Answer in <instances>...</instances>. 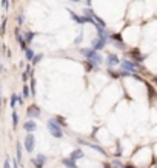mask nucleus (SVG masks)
Listing matches in <instances>:
<instances>
[{"label": "nucleus", "mask_w": 157, "mask_h": 168, "mask_svg": "<svg viewBox=\"0 0 157 168\" xmlns=\"http://www.w3.org/2000/svg\"><path fill=\"white\" fill-rule=\"evenodd\" d=\"M82 54H83V56L88 59V60L93 63V65H97V66H99V65L103 62V57H102L96 50H82Z\"/></svg>", "instance_id": "1"}, {"label": "nucleus", "mask_w": 157, "mask_h": 168, "mask_svg": "<svg viewBox=\"0 0 157 168\" xmlns=\"http://www.w3.org/2000/svg\"><path fill=\"white\" fill-rule=\"evenodd\" d=\"M46 127H48V131H50V133L52 134V136L56 137V139H60V137L63 136L62 128H60V125L57 123V120H56V119H51V120H48Z\"/></svg>", "instance_id": "2"}, {"label": "nucleus", "mask_w": 157, "mask_h": 168, "mask_svg": "<svg viewBox=\"0 0 157 168\" xmlns=\"http://www.w3.org/2000/svg\"><path fill=\"white\" fill-rule=\"evenodd\" d=\"M34 147H36V139H34V134H26L25 137V148L28 153H32L34 151Z\"/></svg>", "instance_id": "3"}, {"label": "nucleus", "mask_w": 157, "mask_h": 168, "mask_svg": "<svg viewBox=\"0 0 157 168\" xmlns=\"http://www.w3.org/2000/svg\"><path fill=\"white\" fill-rule=\"evenodd\" d=\"M26 114H28V117H31V119L39 117V116H40V108L37 106V105H31V106L28 108V111H26Z\"/></svg>", "instance_id": "4"}, {"label": "nucleus", "mask_w": 157, "mask_h": 168, "mask_svg": "<svg viewBox=\"0 0 157 168\" xmlns=\"http://www.w3.org/2000/svg\"><path fill=\"white\" fill-rule=\"evenodd\" d=\"M106 45V39H103V37H97V39L93 40V50H102Z\"/></svg>", "instance_id": "5"}, {"label": "nucleus", "mask_w": 157, "mask_h": 168, "mask_svg": "<svg viewBox=\"0 0 157 168\" xmlns=\"http://www.w3.org/2000/svg\"><path fill=\"white\" fill-rule=\"evenodd\" d=\"M46 162V158L43 154H37L36 159H32V164H34L37 168H43V164Z\"/></svg>", "instance_id": "6"}, {"label": "nucleus", "mask_w": 157, "mask_h": 168, "mask_svg": "<svg viewBox=\"0 0 157 168\" xmlns=\"http://www.w3.org/2000/svg\"><path fill=\"white\" fill-rule=\"evenodd\" d=\"M106 65L108 66H116V65H119V57L116 56V54H108Z\"/></svg>", "instance_id": "7"}, {"label": "nucleus", "mask_w": 157, "mask_h": 168, "mask_svg": "<svg viewBox=\"0 0 157 168\" xmlns=\"http://www.w3.org/2000/svg\"><path fill=\"white\" fill-rule=\"evenodd\" d=\"M23 128H25L28 133H32V131H36V130H37V123H36L34 120H28V122L23 123Z\"/></svg>", "instance_id": "8"}, {"label": "nucleus", "mask_w": 157, "mask_h": 168, "mask_svg": "<svg viewBox=\"0 0 157 168\" xmlns=\"http://www.w3.org/2000/svg\"><path fill=\"white\" fill-rule=\"evenodd\" d=\"M122 68H125V69H128V71H131V73H136V65L134 63H131V62H128V60H123L122 62Z\"/></svg>", "instance_id": "9"}, {"label": "nucleus", "mask_w": 157, "mask_h": 168, "mask_svg": "<svg viewBox=\"0 0 157 168\" xmlns=\"http://www.w3.org/2000/svg\"><path fill=\"white\" fill-rule=\"evenodd\" d=\"M83 156V153H82V150H75V151H73L71 153V156H69V159H73V160H77V159H80Z\"/></svg>", "instance_id": "10"}, {"label": "nucleus", "mask_w": 157, "mask_h": 168, "mask_svg": "<svg viewBox=\"0 0 157 168\" xmlns=\"http://www.w3.org/2000/svg\"><path fill=\"white\" fill-rule=\"evenodd\" d=\"M131 56L136 59L137 62H142V60H143V57H142V54L139 52V50H133V51H131Z\"/></svg>", "instance_id": "11"}, {"label": "nucleus", "mask_w": 157, "mask_h": 168, "mask_svg": "<svg viewBox=\"0 0 157 168\" xmlns=\"http://www.w3.org/2000/svg\"><path fill=\"white\" fill-rule=\"evenodd\" d=\"M34 32H31V31H28V32H25V42L26 43H31L32 40H34Z\"/></svg>", "instance_id": "12"}, {"label": "nucleus", "mask_w": 157, "mask_h": 168, "mask_svg": "<svg viewBox=\"0 0 157 168\" xmlns=\"http://www.w3.org/2000/svg\"><path fill=\"white\" fill-rule=\"evenodd\" d=\"M63 164L66 165L68 168H77V165H75V160H73V159H65Z\"/></svg>", "instance_id": "13"}, {"label": "nucleus", "mask_w": 157, "mask_h": 168, "mask_svg": "<svg viewBox=\"0 0 157 168\" xmlns=\"http://www.w3.org/2000/svg\"><path fill=\"white\" fill-rule=\"evenodd\" d=\"M15 151H17V162H22V145H20V142H17V145H15Z\"/></svg>", "instance_id": "14"}, {"label": "nucleus", "mask_w": 157, "mask_h": 168, "mask_svg": "<svg viewBox=\"0 0 157 168\" xmlns=\"http://www.w3.org/2000/svg\"><path fill=\"white\" fill-rule=\"evenodd\" d=\"M68 11H69V9H68ZM69 15H71V17H73V19H74L75 22H77V23H80V25H82V23H83V19H82V17H79V15H77V14H74V13H73V11H69Z\"/></svg>", "instance_id": "15"}, {"label": "nucleus", "mask_w": 157, "mask_h": 168, "mask_svg": "<svg viewBox=\"0 0 157 168\" xmlns=\"http://www.w3.org/2000/svg\"><path fill=\"white\" fill-rule=\"evenodd\" d=\"M25 56H26V60H32V59H34V51H32L31 48H28V50L25 51Z\"/></svg>", "instance_id": "16"}, {"label": "nucleus", "mask_w": 157, "mask_h": 168, "mask_svg": "<svg viewBox=\"0 0 157 168\" xmlns=\"http://www.w3.org/2000/svg\"><path fill=\"white\" fill-rule=\"evenodd\" d=\"M17 102H19V96L17 94H13V96H11V108H14Z\"/></svg>", "instance_id": "17"}, {"label": "nucleus", "mask_w": 157, "mask_h": 168, "mask_svg": "<svg viewBox=\"0 0 157 168\" xmlns=\"http://www.w3.org/2000/svg\"><path fill=\"white\" fill-rule=\"evenodd\" d=\"M17 123H19V116H17V113L13 111V127L15 128L17 127Z\"/></svg>", "instance_id": "18"}, {"label": "nucleus", "mask_w": 157, "mask_h": 168, "mask_svg": "<svg viewBox=\"0 0 157 168\" xmlns=\"http://www.w3.org/2000/svg\"><path fill=\"white\" fill-rule=\"evenodd\" d=\"M89 147L93 148V150H97V151H99L100 154H105V150H103V148H100L99 145H93V144H89Z\"/></svg>", "instance_id": "19"}, {"label": "nucleus", "mask_w": 157, "mask_h": 168, "mask_svg": "<svg viewBox=\"0 0 157 168\" xmlns=\"http://www.w3.org/2000/svg\"><path fill=\"white\" fill-rule=\"evenodd\" d=\"M42 54H37V56H34V59H32V63H34V65H37V63H39L40 60H42Z\"/></svg>", "instance_id": "20"}, {"label": "nucleus", "mask_w": 157, "mask_h": 168, "mask_svg": "<svg viewBox=\"0 0 157 168\" xmlns=\"http://www.w3.org/2000/svg\"><path fill=\"white\" fill-rule=\"evenodd\" d=\"M5 29H6V19H3V22H2V28H0V34H3V32H5Z\"/></svg>", "instance_id": "21"}, {"label": "nucleus", "mask_w": 157, "mask_h": 168, "mask_svg": "<svg viewBox=\"0 0 157 168\" xmlns=\"http://www.w3.org/2000/svg\"><path fill=\"white\" fill-rule=\"evenodd\" d=\"M23 97H29V88L26 85H23Z\"/></svg>", "instance_id": "22"}, {"label": "nucleus", "mask_w": 157, "mask_h": 168, "mask_svg": "<svg viewBox=\"0 0 157 168\" xmlns=\"http://www.w3.org/2000/svg\"><path fill=\"white\" fill-rule=\"evenodd\" d=\"M56 120H57V123H59V125H66V122H65V119H63V117H60V116H59V117L56 119Z\"/></svg>", "instance_id": "23"}, {"label": "nucleus", "mask_w": 157, "mask_h": 168, "mask_svg": "<svg viewBox=\"0 0 157 168\" xmlns=\"http://www.w3.org/2000/svg\"><path fill=\"white\" fill-rule=\"evenodd\" d=\"M3 168H11V164H9V158L5 159V164H3Z\"/></svg>", "instance_id": "24"}, {"label": "nucleus", "mask_w": 157, "mask_h": 168, "mask_svg": "<svg viewBox=\"0 0 157 168\" xmlns=\"http://www.w3.org/2000/svg\"><path fill=\"white\" fill-rule=\"evenodd\" d=\"M23 20H25L23 14H20V15H19V25H23Z\"/></svg>", "instance_id": "25"}, {"label": "nucleus", "mask_w": 157, "mask_h": 168, "mask_svg": "<svg viewBox=\"0 0 157 168\" xmlns=\"http://www.w3.org/2000/svg\"><path fill=\"white\" fill-rule=\"evenodd\" d=\"M2 6L5 9H8V0H2Z\"/></svg>", "instance_id": "26"}, {"label": "nucleus", "mask_w": 157, "mask_h": 168, "mask_svg": "<svg viewBox=\"0 0 157 168\" xmlns=\"http://www.w3.org/2000/svg\"><path fill=\"white\" fill-rule=\"evenodd\" d=\"M80 40H82V34H80L77 39H75V43H80Z\"/></svg>", "instance_id": "27"}, {"label": "nucleus", "mask_w": 157, "mask_h": 168, "mask_svg": "<svg viewBox=\"0 0 157 168\" xmlns=\"http://www.w3.org/2000/svg\"><path fill=\"white\" fill-rule=\"evenodd\" d=\"M14 168H19V167H17V162H14Z\"/></svg>", "instance_id": "28"}, {"label": "nucleus", "mask_w": 157, "mask_h": 168, "mask_svg": "<svg viewBox=\"0 0 157 168\" xmlns=\"http://www.w3.org/2000/svg\"><path fill=\"white\" fill-rule=\"evenodd\" d=\"M71 2H75V3H77V2H80V0H71Z\"/></svg>", "instance_id": "29"}, {"label": "nucleus", "mask_w": 157, "mask_h": 168, "mask_svg": "<svg viewBox=\"0 0 157 168\" xmlns=\"http://www.w3.org/2000/svg\"><path fill=\"white\" fill-rule=\"evenodd\" d=\"M0 105H2V96H0Z\"/></svg>", "instance_id": "30"}, {"label": "nucleus", "mask_w": 157, "mask_h": 168, "mask_svg": "<svg viewBox=\"0 0 157 168\" xmlns=\"http://www.w3.org/2000/svg\"><path fill=\"white\" fill-rule=\"evenodd\" d=\"M123 168H133V167H128V165H126V167H123Z\"/></svg>", "instance_id": "31"}]
</instances>
